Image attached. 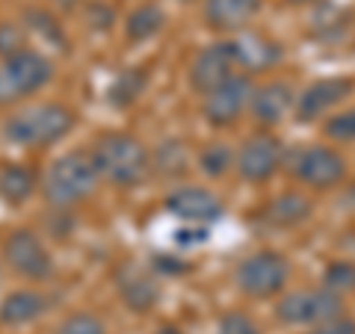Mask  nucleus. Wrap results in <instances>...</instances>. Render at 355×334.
Masks as SVG:
<instances>
[{"instance_id": "11", "label": "nucleus", "mask_w": 355, "mask_h": 334, "mask_svg": "<svg viewBox=\"0 0 355 334\" xmlns=\"http://www.w3.org/2000/svg\"><path fill=\"white\" fill-rule=\"evenodd\" d=\"M234 44H210L207 51H202L190 69V80L196 86V92L210 95L214 89H219L228 77H234Z\"/></svg>"}, {"instance_id": "5", "label": "nucleus", "mask_w": 355, "mask_h": 334, "mask_svg": "<svg viewBox=\"0 0 355 334\" xmlns=\"http://www.w3.org/2000/svg\"><path fill=\"white\" fill-rule=\"evenodd\" d=\"M284 284H287V263L275 252L252 254L237 270V287L254 299H266V296L279 293Z\"/></svg>"}, {"instance_id": "16", "label": "nucleus", "mask_w": 355, "mask_h": 334, "mask_svg": "<svg viewBox=\"0 0 355 334\" xmlns=\"http://www.w3.org/2000/svg\"><path fill=\"white\" fill-rule=\"evenodd\" d=\"M258 9V0H207V18L214 27H243Z\"/></svg>"}, {"instance_id": "3", "label": "nucleus", "mask_w": 355, "mask_h": 334, "mask_svg": "<svg viewBox=\"0 0 355 334\" xmlns=\"http://www.w3.org/2000/svg\"><path fill=\"white\" fill-rule=\"evenodd\" d=\"M92 160H95L98 175H104L107 181H113L119 186L139 184L148 172V151L133 137H125V133L104 137L98 142Z\"/></svg>"}, {"instance_id": "12", "label": "nucleus", "mask_w": 355, "mask_h": 334, "mask_svg": "<svg viewBox=\"0 0 355 334\" xmlns=\"http://www.w3.org/2000/svg\"><path fill=\"white\" fill-rule=\"evenodd\" d=\"M279 163H282V146L279 142H275L272 137H254L243 146L237 169L246 181L261 184V181H266V177H272V172L279 169Z\"/></svg>"}, {"instance_id": "21", "label": "nucleus", "mask_w": 355, "mask_h": 334, "mask_svg": "<svg viewBox=\"0 0 355 334\" xmlns=\"http://www.w3.org/2000/svg\"><path fill=\"white\" fill-rule=\"evenodd\" d=\"M311 213V202L305 195H282L279 202L270 207V219L279 222V225H296V222H302L305 216Z\"/></svg>"}, {"instance_id": "2", "label": "nucleus", "mask_w": 355, "mask_h": 334, "mask_svg": "<svg viewBox=\"0 0 355 334\" xmlns=\"http://www.w3.org/2000/svg\"><path fill=\"white\" fill-rule=\"evenodd\" d=\"M95 184H98L95 160L80 151H71L51 166L48 177H44V195L57 207H71L83 202L86 195H92Z\"/></svg>"}, {"instance_id": "4", "label": "nucleus", "mask_w": 355, "mask_h": 334, "mask_svg": "<svg viewBox=\"0 0 355 334\" xmlns=\"http://www.w3.org/2000/svg\"><path fill=\"white\" fill-rule=\"evenodd\" d=\"M53 77V65L36 51H21L0 62V104L27 98Z\"/></svg>"}, {"instance_id": "17", "label": "nucleus", "mask_w": 355, "mask_h": 334, "mask_svg": "<svg viewBox=\"0 0 355 334\" xmlns=\"http://www.w3.org/2000/svg\"><path fill=\"white\" fill-rule=\"evenodd\" d=\"M121 287V296H125V302L133 308V310H148L154 305V299H157V290H154V284L148 281L142 272L130 270L125 278L119 281Z\"/></svg>"}, {"instance_id": "1", "label": "nucleus", "mask_w": 355, "mask_h": 334, "mask_svg": "<svg viewBox=\"0 0 355 334\" xmlns=\"http://www.w3.org/2000/svg\"><path fill=\"white\" fill-rule=\"evenodd\" d=\"M74 116L60 104H36L21 109L18 116L6 121V139H12L15 146L24 148H42L51 142L62 139L71 130Z\"/></svg>"}, {"instance_id": "18", "label": "nucleus", "mask_w": 355, "mask_h": 334, "mask_svg": "<svg viewBox=\"0 0 355 334\" xmlns=\"http://www.w3.org/2000/svg\"><path fill=\"white\" fill-rule=\"evenodd\" d=\"M33 186H36V177H33L30 169L24 166H6L3 172H0V195L6 198V202H24L30 198Z\"/></svg>"}, {"instance_id": "10", "label": "nucleus", "mask_w": 355, "mask_h": 334, "mask_svg": "<svg viewBox=\"0 0 355 334\" xmlns=\"http://www.w3.org/2000/svg\"><path fill=\"white\" fill-rule=\"evenodd\" d=\"M166 210L178 216L184 225H210L222 216V204L214 193L202 186H184L166 198Z\"/></svg>"}, {"instance_id": "23", "label": "nucleus", "mask_w": 355, "mask_h": 334, "mask_svg": "<svg viewBox=\"0 0 355 334\" xmlns=\"http://www.w3.org/2000/svg\"><path fill=\"white\" fill-rule=\"evenodd\" d=\"M326 290H355V266L352 263H331L326 272Z\"/></svg>"}, {"instance_id": "8", "label": "nucleus", "mask_w": 355, "mask_h": 334, "mask_svg": "<svg viewBox=\"0 0 355 334\" xmlns=\"http://www.w3.org/2000/svg\"><path fill=\"white\" fill-rule=\"evenodd\" d=\"M6 261L12 266L15 272H21L24 278H48L53 272V261L48 249H44V243L36 237L33 231H15L12 237L6 243Z\"/></svg>"}, {"instance_id": "9", "label": "nucleus", "mask_w": 355, "mask_h": 334, "mask_svg": "<svg viewBox=\"0 0 355 334\" xmlns=\"http://www.w3.org/2000/svg\"><path fill=\"white\" fill-rule=\"evenodd\" d=\"M249 101H252V83L243 74H234L205 98V116L216 128L231 125L234 118H240Z\"/></svg>"}, {"instance_id": "15", "label": "nucleus", "mask_w": 355, "mask_h": 334, "mask_svg": "<svg viewBox=\"0 0 355 334\" xmlns=\"http://www.w3.org/2000/svg\"><path fill=\"white\" fill-rule=\"evenodd\" d=\"M42 310H44V299L39 293L18 290L3 299V305H0V322L3 326H24V322H33L36 317H42Z\"/></svg>"}, {"instance_id": "22", "label": "nucleus", "mask_w": 355, "mask_h": 334, "mask_svg": "<svg viewBox=\"0 0 355 334\" xmlns=\"http://www.w3.org/2000/svg\"><path fill=\"white\" fill-rule=\"evenodd\" d=\"M57 334H107V328L95 314H74L57 328Z\"/></svg>"}, {"instance_id": "28", "label": "nucleus", "mask_w": 355, "mask_h": 334, "mask_svg": "<svg viewBox=\"0 0 355 334\" xmlns=\"http://www.w3.org/2000/svg\"><path fill=\"white\" fill-rule=\"evenodd\" d=\"M210 237L207 225H187L181 231H175V243L178 246H205Z\"/></svg>"}, {"instance_id": "19", "label": "nucleus", "mask_w": 355, "mask_h": 334, "mask_svg": "<svg viewBox=\"0 0 355 334\" xmlns=\"http://www.w3.org/2000/svg\"><path fill=\"white\" fill-rule=\"evenodd\" d=\"M234 57H237V62L249 65V69H263V65L279 60V51H275V44H270V42L249 36L234 44Z\"/></svg>"}, {"instance_id": "30", "label": "nucleus", "mask_w": 355, "mask_h": 334, "mask_svg": "<svg viewBox=\"0 0 355 334\" xmlns=\"http://www.w3.org/2000/svg\"><path fill=\"white\" fill-rule=\"evenodd\" d=\"M314 334H355V322L352 319H329V322H320V328Z\"/></svg>"}, {"instance_id": "7", "label": "nucleus", "mask_w": 355, "mask_h": 334, "mask_svg": "<svg viewBox=\"0 0 355 334\" xmlns=\"http://www.w3.org/2000/svg\"><path fill=\"white\" fill-rule=\"evenodd\" d=\"M293 175L308 186L326 189V186H335L340 177L347 175V163H343L338 151L314 146V148L299 151V157L293 163Z\"/></svg>"}, {"instance_id": "27", "label": "nucleus", "mask_w": 355, "mask_h": 334, "mask_svg": "<svg viewBox=\"0 0 355 334\" xmlns=\"http://www.w3.org/2000/svg\"><path fill=\"white\" fill-rule=\"evenodd\" d=\"M133 77H137V71H125V74L119 77V83L113 86V98H116L119 104H125V101H133V98L139 95V89H142V83H146V80H142V77H139L137 83H130Z\"/></svg>"}, {"instance_id": "20", "label": "nucleus", "mask_w": 355, "mask_h": 334, "mask_svg": "<svg viewBox=\"0 0 355 334\" xmlns=\"http://www.w3.org/2000/svg\"><path fill=\"white\" fill-rule=\"evenodd\" d=\"M163 27V12L157 6H139L137 12L128 18V39L133 42H146L154 33Z\"/></svg>"}, {"instance_id": "29", "label": "nucleus", "mask_w": 355, "mask_h": 334, "mask_svg": "<svg viewBox=\"0 0 355 334\" xmlns=\"http://www.w3.org/2000/svg\"><path fill=\"white\" fill-rule=\"evenodd\" d=\"M219 334H258V328L252 326V322L246 317H240V314H231L222 319V326H219Z\"/></svg>"}, {"instance_id": "13", "label": "nucleus", "mask_w": 355, "mask_h": 334, "mask_svg": "<svg viewBox=\"0 0 355 334\" xmlns=\"http://www.w3.org/2000/svg\"><path fill=\"white\" fill-rule=\"evenodd\" d=\"M349 92H352V80H343V77H326V80L308 86L302 92V98L296 101V116L302 121L320 118L329 107L340 104Z\"/></svg>"}, {"instance_id": "32", "label": "nucleus", "mask_w": 355, "mask_h": 334, "mask_svg": "<svg viewBox=\"0 0 355 334\" xmlns=\"http://www.w3.org/2000/svg\"><path fill=\"white\" fill-rule=\"evenodd\" d=\"M296 3H305V0H296Z\"/></svg>"}, {"instance_id": "14", "label": "nucleus", "mask_w": 355, "mask_h": 334, "mask_svg": "<svg viewBox=\"0 0 355 334\" xmlns=\"http://www.w3.org/2000/svg\"><path fill=\"white\" fill-rule=\"evenodd\" d=\"M291 107H293V92L284 83H270L252 95V113L263 125H275Z\"/></svg>"}, {"instance_id": "31", "label": "nucleus", "mask_w": 355, "mask_h": 334, "mask_svg": "<svg viewBox=\"0 0 355 334\" xmlns=\"http://www.w3.org/2000/svg\"><path fill=\"white\" fill-rule=\"evenodd\" d=\"M160 334H181V331H175V328H163Z\"/></svg>"}, {"instance_id": "6", "label": "nucleus", "mask_w": 355, "mask_h": 334, "mask_svg": "<svg viewBox=\"0 0 355 334\" xmlns=\"http://www.w3.org/2000/svg\"><path fill=\"white\" fill-rule=\"evenodd\" d=\"M340 299L331 290H302L291 293L279 305V317L291 326H302V322H329L340 317Z\"/></svg>"}, {"instance_id": "24", "label": "nucleus", "mask_w": 355, "mask_h": 334, "mask_svg": "<svg viewBox=\"0 0 355 334\" xmlns=\"http://www.w3.org/2000/svg\"><path fill=\"white\" fill-rule=\"evenodd\" d=\"M21 51H27L24 48V33H21L15 24H0V57L9 60Z\"/></svg>"}, {"instance_id": "25", "label": "nucleus", "mask_w": 355, "mask_h": 334, "mask_svg": "<svg viewBox=\"0 0 355 334\" xmlns=\"http://www.w3.org/2000/svg\"><path fill=\"white\" fill-rule=\"evenodd\" d=\"M326 133H329L331 139H343V142L355 139V109H349V113L331 118L329 125H326Z\"/></svg>"}, {"instance_id": "26", "label": "nucleus", "mask_w": 355, "mask_h": 334, "mask_svg": "<svg viewBox=\"0 0 355 334\" xmlns=\"http://www.w3.org/2000/svg\"><path fill=\"white\" fill-rule=\"evenodd\" d=\"M228 148L225 146H210L205 154H202V166L207 175H222L228 169Z\"/></svg>"}]
</instances>
